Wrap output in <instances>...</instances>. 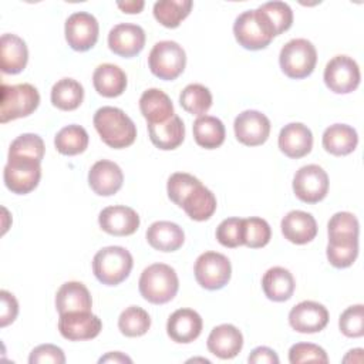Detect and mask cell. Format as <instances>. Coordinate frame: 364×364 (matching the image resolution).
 <instances>
[{
	"label": "cell",
	"mask_w": 364,
	"mask_h": 364,
	"mask_svg": "<svg viewBox=\"0 0 364 364\" xmlns=\"http://www.w3.org/2000/svg\"><path fill=\"white\" fill-rule=\"evenodd\" d=\"M30 364H41V363H53V364H64L65 355L64 351L54 344H41L37 346L28 357Z\"/></svg>",
	"instance_id": "7dc6e473"
},
{
	"label": "cell",
	"mask_w": 364,
	"mask_h": 364,
	"mask_svg": "<svg viewBox=\"0 0 364 364\" xmlns=\"http://www.w3.org/2000/svg\"><path fill=\"white\" fill-rule=\"evenodd\" d=\"M148 65L155 77L165 81H172L178 78L185 70V50L176 41H159L152 47L148 55Z\"/></svg>",
	"instance_id": "ba28073f"
},
{
	"label": "cell",
	"mask_w": 364,
	"mask_h": 364,
	"mask_svg": "<svg viewBox=\"0 0 364 364\" xmlns=\"http://www.w3.org/2000/svg\"><path fill=\"white\" fill-rule=\"evenodd\" d=\"M195 142L205 149L219 148L225 142V125L223 122L212 115L198 117L192 127Z\"/></svg>",
	"instance_id": "1f68e13d"
},
{
	"label": "cell",
	"mask_w": 364,
	"mask_h": 364,
	"mask_svg": "<svg viewBox=\"0 0 364 364\" xmlns=\"http://www.w3.org/2000/svg\"><path fill=\"white\" fill-rule=\"evenodd\" d=\"M117 6L128 14H138L142 11L145 3L142 0H131V1H118Z\"/></svg>",
	"instance_id": "f907efd6"
},
{
	"label": "cell",
	"mask_w": 364,
	"mask_h": 364,
	"mask_svg": "<svg viewBox=\"0 0 364 364\" xmlns=\"http://www.w3.org/2000/svg\"><path fill=\"white\" fill-rule=\"evenodd\" d=\"M199 183H202L198 178H195L191 173L186 172H175L169 176L168 183H166V192L168 198L178 205L179 208L182 206L183 199L191 193L192 189H195Z\"/></svg>",
	"instance_id": "b9f144b4"
},
{
	"label": "cell",
	"mask_w": 364,
	"mask_h": 364,
	"mask_svg": "<svg viewBox=\"0 0 364 364\" xmlns=\"http://www.w3.org/2000/svg\"><path fill=\"white\" fill-rule=\"evenodd\" d=\"M146 240L151 247L159 252H175L185 242L182 228L169 220L154 222L146 230Z\"/></svg>",
	"instance_id": "cb8c5ba5"
},
{
	"label": "cell",
	"mask_w": 364,
	"mask_h": 364,
	"mask_svg": "<svg viewBox=\"0 0 364 364\" xmlns=\"http://www.w3.org/2000/svg\"><path fill=\"white\" fill-rule=\"evenodd\" d=\"M270 225L257 216L243 219V245L250 249H259L270 242Z\"/></svg>",
	"instance_id": "f35d334b"
},
{
	"label": "cell",
	"mask_w": 364,
	"mask_h": 364,
	"mask_svg": "<svg viewBox=\"0 0 364 364\" xmlns=\"http://www.w3.org/2000/svg\"><path fill=\"white\" fill-rule=\"evenodd\" d=\"M338 327L346 337H361L364 334V306L354 304L347 307L338 318Z\"/></svg>",
	"instance_id": "ee69618b"
},
{
	"label": "cell",
	"mask_w": 364,
	"mask_h": 364,
	"mask_svg": "<svg viewBox=\"0 0 364 364\" xmlns=\"http://www.w3.org/2000/svg\"><path fill=\"white\" fill-rule=\"evenodd\" d=\"M51 102L61 111L77 109L84 100V88L74 78H61L51 88Z\"/></svg>",
	"instance_id": "d6a6232c"
},
{
	"label": "cell",
	"mask_w": 364,
	"mask_h": 364,
	"mask_svg": "<svg viewBox=\"0 0 364 364\" xmlns=\"http://www.w3.org/2000/svg\"><path fill=\"white\" fill-rule=\"evenodd\" d=\"M151 327L149 314L139 306L127 307L118 317V328L127 337L144 336Z\"/></svg>",
	"instance_id": "74e56055"
},
{
	"label": "cell",
	"mask_w": 364,
	"mask_h": 364,
	"mask_svg": "<svg viewBox=\"0 0 364 364\" xmlns=\"http://www.w3.org/2000/svg\"><path fill=\"white\" fill-rule=\"evenodd\" d=\"M195 279L206 290L225 287L232 276L229 259L218 252H205L195 262Z\"/></svg>",
	"instance_id": "9c48e42d"
},
{
	"label": "cell",
	"mask_w": 364,
	"mask_h": 364,
	"mask_svg": "<svg viewBox=\"0 0 364 364\" xmlns=\"http://www.w3.org/2000/svg\"><path fill=\"white\" fill-rule=\"evenodd\" d=\"M247 361L250 364H279V357L274 350L260 346L250 353Z\"/></svg>",
	"instance_id": "681fc988"
},
{
	"label": "cell",
	"mask_w": 364,
	"mask_h": 364,
	"mask_svg": "<svg viewBox=\"0 0 364 364\" xmlns=\"http://www.w3.org/2000/svg\"><path fill=\"white\" fill-rule=\"evenodd\" d=\"M92 84L100 95L114 98L125 91L127 74L118 65L105 63L94 70Z\"/></svg>",
	"instance_id": "f1b7e54d"
},
{
	"label": "cell",
	"mask_w": 364,
	"mask_h": 364,
	"mask_svg": "<svg viewBox=\"0 0 364 364\" xmlns=\"http://www.w3.org/2000/svg\"><path fill=\"white\" fill-rule=\"evenodd\" d=\"M280 151L293 159H299L310 154L313 148V134L310 128L301 122H290L280 129L279 134Z\"/></svg>",
	"instance_id": "ffe728a7"
},
{
	"label": "cell",
	"mask_w": 364,
	"mask_h": 364,
	"mask_svg": "<svg viewBox=\"0 0 364 364\" xmlns=\"http://www.w3.org/2000/svg\"><path fill=\"white\" fill-rule=\"evenodd\" d=\"M65 40L75 51L92 48L98 40L100 26L97 18L87 11H75L65 20Z\"/></svg>",
	"instance_id": "7c38bea8"
},
{
	"label": "cell",
	"mask_w": 364,
	"mask_h": 364,
	"mask_svg": "<svg viewBox=\"0 0 364 364\" xmlns=\"http://www.w3.org/2000/svg\"><path fill=\"white\" fill-rule=\"evenodd\" d=\"M148 134L151 142L156 148L162 151H171L183 142L185 125L179 115H173L165 122L148 124Z\"/></svg>",
	"instance_id": "83f0119b"
},
{
	"label": "cell",
	"mask_w": 364,
	"mask_h": 364,
	"mask_svg": "<svg viewBox=\"0 0 364 364\" xmlns=\"http://www.w3.org/2000/svg\"><path fill=\"white\" fill-rule=\"evenodd\" d=\"M289 361L300 363H328L327 353L323 347L311 343H296L289 350Z\"/></svg>",
	"instance_id": "bcb514c9"
},
{
	"label": "cell",
	"mask_w": 364,
	"mask_h": 364,
	"mask_svg": "<svg viewBox=\"0 0 364 364\" xmlns=\"http://www.w3.org/2000/svg\"><path fill=\"white\" fill-rule=\"evenodd\" d=\"M202 317L192 309H178L166 321L168 336L171 340L181 344H188L196 340L202 333Z\"/></svg>",
	"instance_id": "d6986e66"
},
{
	"label": "cell",
	"mask_w": 364,
	"mask_h": 364,
	"mask_svg": "<svg viewBox=\"0 0 364 364\" xmlns=\"http://www.w3.org/2000/svg\"><path fill=\"white\" fill-rule=\"evenodd\" d=\"M216 239L225 247H237L243 245V219L228 218L216 228Z\"/></svg>",
	"instance_id": "f6af8a7d"
},
{
	"label": "cell",
	"mask_w": 364,
	"mask_h": 364,
	"mask_svg": "<svg viewBox=\"0 0 364 364\" xmlns=\"http://www.w3.org/2000/svg\"><path fill=\"white\" fill-rule=\"evenodd\" d=\"M124 182L121 168L108 159L97 161L88 172V185L100 196L115 195Z\"/></svg>",
	"instance_id": "ac0fdd59"
},
{
	"label": "cell",
	"mask_w": 364,
	"mask_h": 364,
	"mask_svg": "<svg viewBox=\"0 0 364 364\" xmlns=\"http://www.w3.org/2000/svg\"><path fill=\"white\" fill-rule=\"evenodd\" d=\"M44 141L37 134L18 135L9 148V155H26L41 162L44 156Z\"/></svg>",
	"instance_id": "7bdbcfd3"
},
{
	"label": "cell",
	"mask_w": 364,
	"mask_h": 364,
	"mask_svg": "<svg viewBox=\"0 0 364 364\" xmlns=\"http://www.w3.org/2000/svg\"><path fill=\"white\" fill-rule=\"evenodd\" d=\"M179 104L186 112L202 117L212 107V94L202 84H189L182 90Z\"/></svg>",
	"instance_id": "d590c367"
},
{
	"label": "cell",
	"mask_w": 364,
	"mask_h": 364,
	"mask_svg": "<svg viewBox=\"0 0 364 364\" xmlns=\"http://www.w3.org/2000/svg\"><path fill=\"white\" fill-rule=\"evenodd\" d=\"M293 191L301 202L317 203L327 196L328 175L318 165H304L294 173Z\"/></svg>",
	"instance_id": "8fae6325"
},
{
	"label": "cell",
	"mask_w": 364,
	"mask_h": 364,
	"mask_svg": "<svg viewBox=\"0 0 364 364\" xmlns=\"http://www.w3.org/2000/svg\"><path fill=\"white\" fill-rule=\"evenodd\" d=\"M236 139L246 146H257L267 141L270 134L269 118L256 109L240 112L233 122Z\"/></svg>",
	"instance_id": "4fadbf2b"
},
{
	"label": "cell",
	"mask_w": 364,
	"mask_h": 364,
	"mask_svg": "<svg viewBox=\"0 0 364 364\" xmlns=\"http://www.w3.org/2000/svg\"><path fill=\"white\" fill-rule=\"evenodd\" d=\"M259 9L269 18L274 34L279 36L287 31L293 24V11L290 6L284 1H267L259 6Z\"/></svg>",
	"instance_id": "ab89813d"
},
{
	"label": "cell",
	"mask_w": 364,
	"mask_h": 364,
	"mask_svg": "<svg viewBox=\"0 0 364 364\" xmlns=\"http://www.w3.org/2000/svg\"><path fill=\"white\" fill-rule=\"evenodd\" d=\"M284 239L294 245H306L317 235V222L304 210H290L280 223Z\"/></svg>",
	"instance_id": "7402d4cb"
},
{
	"label": "cell",
	"mask_w": 364,
	"mask_h": 364,
	"mask_svg": "<svg viewBox=\"0 0 364 364\" xmlns=\"http://www.w3.org/2000/svg\"><path fill=\"white\" fill-rule=\"evenodd\" d=\"M282 71L293 80L309 77L317 63V51L311 41L306 38H293L287 41L279 54Z\"/></svg>",
	"instance_id": "5b68a950"
},
{
	"label": "cell",
	"mask_w": 364,
	"mask_h": 364,
	"mask_svg": "<svg viewBox=\"0 0 364 364\" xmlns=\"http://www.w3.org/2000/svg\"><path fill=\"white\" fill-rule=\"evenodd\" d=\"M100 228L114 236H129L139 228L138 213L124 205L107 206L98 215Z\"/></svg>",
	"instance_id": "e0dca14e"
},
{
	"label": "cell",
	"mask_w": 364,
	"mask_h": 364,
	"mask_svg": "<svg viewBox=\"0 0 364 364\" xmlns=\"http://www.w3.org/2000/svg\"><path fill=\"white\" fill-rule=\"evenodd\" d=\"M98 363H114V364L128 363V364H131L132 360H131L128 355H125V354H122V353H119V351H111V353L105 354L104 357H101V358L98 360Z\"/></svg>",
	"instance_id": "816d5d0a"
},
{
	"label": "cell",
	"mask_w": 364,
	"mask_h": 364,
	"mask_svg": "<svg viewBox=\"0 0 364 364\" xmlns=\"http://www.w3.org/2000/svg\"><path fill=\"white\" fill-rule=\"evenodd\" d=\"M134 266L132 255L122 246H107L92 259V272L98 282L107 286L122 283Z\"/></svg>",
	"instance_id": "277c9868"
},
{
	"label": "cell",
	"mask_w": 364,
	"mask_h": 364,
	"mask_svg": "<svg viewBox=\"0 0 364 364\" xmlns=\"http://www.w3.org/2000/svg\"><path fill=\"white\" fill-rule=\"evenodd\" d=\"M145 46V31L141 26L132 23H119L109 30V50L125 58H131L142 51Z\"/></svg>",
	"instance_id": "9a60e30c"
},
{
	"label": "cell",
	"mask_w": 364,
	"mask_h": 364,
	"mask_svg": "<svg viewBox=\"0 0 364 364\" xmlns=\"http://www.w3.org/2000/svg\"><path fill=\"white\" fill-rule=\"evenodd\" d=\"M91 294L80 282H67L61 284L55 294V309L58 314L71 311H91Z\"/></svg>",
	"instance_id": "d4e9b609"
},
{
	"label": "cell",
	"mask_w": 364,
	"mask_h": 364,
	"mask_svg": "<svg viewBox=\"0 0 364 364\" xmlns=\"http://www.w3.org/2000/svg\"><path fill=\"white\" fill-rule=\"evenodd\" d=\"M139 109L148 124H159L175 115L171 98L159 88H149L139 98Z\"/></svg>",
	"instance_id": "4316f807"
},
{
	"label": "cell",
	"mask_w": 364,
	"mask_h": 364,
	"mask_svg": "<svg viewBox=\"0 0 364 364\" xmlns=\"http://www.w3.org/2000/svg\"><path fill=\"white\" fill-rule=\"evenodd\" d=\"M92 121L98 135L109 148L122 149L135 142L136 127L121 108L101 107Z\"/></svg>",
	"instance_id": "6da1fadb"
},
{
	"label": "cell",
	"mask_w": 364,
	"mask_h": 364,
	"mask_svg": "<svg viewBox=\"0 0 364 364\" xmlns=\"http://www.w3.org/2000/svg\"><path fill=\"white\" fill-rule=\"evenodd\" d=\"M58 330L70 341H82L95 338L102 330V323L91 311H71L60 314Z\"/></svg>",
	"instance_id": "5bb4252c"
},
{
	"label": "cell",
	"mask_w": 364,
	"mask_h": 364,
	"mask_svg": "<svg viewBox=\"0 0 364 364\" xmlns=\"http://www.w3.org/2000/svg\"><path fill=\"white\" fill-rule=\"evenodd\" d=\"M0 299H1V316H0V326L6 327L10 323H13L18 314V303L16 297L7 291L1 290L0 291Z\"/></svg>",
	"instance_id": "c3c4849f"
},
{
	"label": "cell",
	"mask_w": 364,
	"mask_h": 364,
	"mask_svg": "<svg viewBox=\"0 0 364 364\" xmlns=\"http://www.w3.org/2000/svg\"><path fill=\"white\" fill-rule=\"evenodd\" d=\"M262 289L264 296L272 301L289 300L296 289L293 274L280 266L270 267L262 279Z\"/></svg>",
	"instance_id": "f546056e"
},
{
	"label": "cell",
	"mask_w": 364,
	"mask_h": 364,
	"mask_svg": "<svg viewBox=\"0 0 364 364\" xmlns=\"http://www.w3.org/2000/svg\"><path fill=\"white\" fill-rule=\"evenodd\" d=\"M88 141L90 138L85 128L77 124H71L61 128L57 132L54 138V145L61 155L74 156V155L82 154L87 149Z\"/></svg>",
	"instance_id": "e575fe53"
},
{
	"label": "cell",
	"mask_w": 364,
	"mask_h": 364,
	"mask_svg": "<svg viewBox=\"0 0 364 364\" xmlns=\"http://www.w3.org/2000/svg\"><path fill=\"white\" fill-rule=\"evenodd\" d=\"M41 162L26 155H9L3 171L4 185L17 195L34 191L41 178Z\"/></svg>",
	"instance_id": "52a82bcc"
},
{
	"label": "cell",
	"mask_w": 364,
	"mask_h": 364,
	"mask_svg": "<svg viewBox=\"0 0 364 364\" xmlns=\"http://www.w3.org/2000/svg\"><path fill=\"white\" fill-rule=\"evenodd\" d=\"M328 323L327 309L311 300H304L296 304L289 313V324L293 330L304 334L318 333Z\"/></svg>",
	"instance_id": "2e32d148"
},
{
	"label": "cell",
	"mask_w": 364,
	"mask_h": 364,
	"mask_svg": "<svg viewBox=\"0 0 364 364\" xmlns=\"http://www.w3.org/2000/svg\"><path fill=\"white\" fill-rule=\"evenodd\" d=\"M328 242H350L357 240L360 233V223L350 212L334 213L327 225Z\"/></svg>",
	"instance_id": "8d00e7d4"
},
{
	"label": "cell",
	"mask_w": 364,
	"mask_h": 364,
	"mask_svg": "<svg viewBox=\"0 0 364 364\" xmlns=\"http://www.w3.org/2000/svg\"><path fill=\"white\" fill-rule=\"evenodd\" d=\"M186 215L196 220L203 222L210 219V216L216 210V198L212 193L210 189L199 183L195 189L191 191V193L183 199L181 206Z\"/></svg>",
	"instance_id": "4dcf8cb0"
},
{
	"label": "cell",
	"mask_w": 364,
	"mask_h": 364,
	"mask_svg": "<svg viewBox=\"0 0 364 364\" xmlns=\"http://www.w3.org/2000/svg\"><path fill=\"white\" fill-rule=\"evenodd\" d=\"M139 293L152 304L171 301L179 289L178 274L173 267L165 263H154L144 269L139 277Z\"/></svg>",
	"instance_id": "7a4b0ae2"
},
{
	"label": "cell",
	"mask_w": 364,
	"mask_h": 364,
	"mask_svg": "<svg viewBox=\"0 0 364 364\" xmlns=\"http://www.w3.org/2000/svg\"><path fill=\"white\" fill-rule=\"evenodd\" d=\"M321 144L328 154L346 156L357 148L358 135L357 131L347 124H333L324 129Z\"/></svg>",
	"instance_id": "484cf974"
},
{
	"label": "cell",
	"mask_w": 364,
	"mask_h": 364,
	"mask_svg": "<svg viewBox=\"0 0 364 364\" xmlns=\"http://www.w3.org/2000/svg\"><path fill=\"white\" fill-rule=\"evenodd\" d=\"M206 346L213 355L222 360H229L240 353L243 347V336L233 324H220L212 328Z\"/></svg>",
	"instance_id": "44dd1931"
},
{
	"label": "cell",
	"mask_w": 364,
	"mask_h": 364,
	"mask_svg": "<svg viewBox=\"0 0 364 364\" xmlns=\"http://www.w3.org/2000/svg\"><path fill=\"white\" fill-rule=\"evenodd\" d=\"M233 34L239 46L253 51L266 48L276 37L269 18L259 7L246 10L236 17Z\"/></svg>",
	"instance_id": "3957f363"
},
{
	"label": "cell",
	"mask_w": 364,
	"mask_h": 364,
	"mask_svg": "<svg viewBox=\"0 0 364 364\" xmlns=\"http://www.w3.org/2000/svg\"><path fill=\"white\" fill-rule=\"evenodd\" d=\"M28 61V50L23 38L6 33L0 38V68L4 74L21 73Z\"/></svg>",
	"instance_id": "603a6c76"
},
{
	"label": "cell",
	"mask_w": 364,
	"mask_h": 364,
	"mask_svg": "<svg viewBox=\"0 0 364 364\" xmlns=\"http://www.w3.org/2000/svg\"><path fill=\"white\" fill-rule=\"evenodd\" d=\"M326 255L331 266L337 269L350 267L358 256V239L350 242H328Z\"/></svg>",
	"instance_id": "60d3db41"
},
{
	"label": "cell",
	"mask_w": 364,
	"mask_h": 364,
	"mask_svg": "<svg viewBox=\"0 0 364 364\" xmlns=\"http://www.w3.org/2000/svg\"><path fill=\"white\" fill-rule=\"evenodd\" d=\"M40 104V94L31 84L23 82L17 85H1L0 122L24 118L33 114Z\"/></svg>",
	"instance_id": "8992f818"
},
{
	"label": "cell",
	"mask_w": 364,
	"mask_h": 364,
	"mask_svg": "<svg viewBox=\"0 0 364 364\" xmlns=\"http://www.w3.org/2000/svg\"><path fill=\"white\" fill-rule=\"evenodd\" d=\"M191 0H159L154 4V17L166 28H176L191 13Z\"/></svg>",
	"instance_id": "836d02e7"
},
{
	"label": "cell",
	"mask_w": 364,
	"mask_h": 364,
	"mask_svg": "<svg viewBox=\"0 0 364 364\" xmlns=\"http://www.w3.org/2000/svg\"><path fill=\"white\" fill-rule=\"evenodd\" d=\"M360 67L348 55L333 57L324 68V84L336 94L353 92L360 85Z\"/></svg>",
	"instance_id": "30bf717a"
}]
</instances>
